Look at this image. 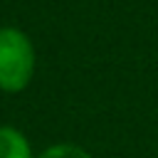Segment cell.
Here are the masks:
<instances>
[{
  "instance_id": "3957f363",
  "label": "cell",
  "mask_w": 158,
  "mask_h": 158,
  "mask_svg": "<svg viewBox=\"0 0 158 158\" xmlns=\"http://www.w3.org/2000/svg\"><path fill=\"white\" fill-rule=\"evenodd\" d=\"M40 158H91L84 148L79 146H72V143H62V146H52L47 148Z\"/></svg>"
},
{
  "instance_id": "6da1fadb",
  "label": "cell",
  "mask_w": 158,
  "mask_h": 158,
  "mask_svg": "<svg viewBox=\"0 0 158 158\" xmlns=\"http://www.w3.org/2000/svg\"><path fill=\"white\" fill-rule=\"evenodd\" d=\"M35 69L30 40L15 27H0V89L20 91L27 86Z\"/></svg>"
},
{
  "instance_id": "7a4b0ae2",
  "label": "cell",
  "mask_w": 158,
  "mask_h": 158,
  "mask_svg": "<svg viewBox=\"0 0 158 158\" xmlns=\"http://www.w3.org/2000/svg\"><path fill=\"white\" fill-rule=\"evenodd\" d=\"M0 158H30V146L20 131L10 126L0 128Z\"/></svg>"
}]
</instances>
